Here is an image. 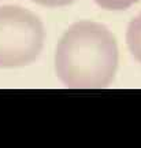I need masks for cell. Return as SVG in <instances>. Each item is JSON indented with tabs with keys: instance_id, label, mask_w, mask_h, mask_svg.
Returning a JSON list of instances; mask_svg holds the SVG:
<instances>
[{
	"instance_id": "cell-1",
	"label": "cell",
	"mask_w": 141,
	"mask_h": 148,
	"mask_svg": "<svg viewBox=\"0 0 141 148\" xmlns=\"http://www.w3.org/2000/svg\"><path fill=\"white\" fill-rule=\"evenodd\" d=\"M53 66L57 79L67 88L108 86L119 66V49L114 33L99 22H75L57 41Z\"/></svg>"
},
{
	"instance_id": "cell-2",
	"label": "cell",
	"mask_w": 141,
	"mask_h": 148,
	"mask_svg": "<svg viewBox=\"0 0 141 148\" xmlns=\"http://www.w3.org/2000/svg\"><path fill=\"white\" fill-rule=\"evenodd\" d=\"M45 41L41 19L21 5L0 7V69H19L36 62Z\"/></svg>"
},
{
	"instance_id": "cell-3",
	"label": "cell",
	"mask_w": 141,
	"mask_h": 148,
	"mask_svg": "<svg viewBox=\"0 0 141 148\" xmlns=\"http://www.w3.org/2000/svg\"><path fill=\"white\" fill-rule=\"evenodd\" d=\"M126 45L131 56L141 64V12L131 19L127 26Z\"/></svg>"
},
{
	"instance_id": "cell-4",
	"label": "cell",
	"mask_w": 141,
	"mask_h": 148,
	"mask_svg": "<svg viewBox=\"0 0 141 148\" xmlns=\"http://www.w3.org/2000/svg\"><path fill=\"white\" fill-rule=\"evenodd\" d=\"M138 1L140 0H94V3L105 11H125Z\"/></svg>"
},
{
	"instance_id": "cell-5",
	"label": "cell",
	"mask_w": 141,
	"mask_h": 148,
	"mask_svg": "<svg viewBox=\"0 0 141 148\" xmlns=\"http://www.w3.org/2000/svg\"><path fill=\"white\" fill-rule=\"evenodd\" d=\"M31 3H36L42 7H49V8H57V7H66V5L73 4L77 0H30Z\"/></svg>"
}]
</instances>
